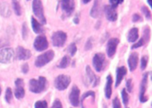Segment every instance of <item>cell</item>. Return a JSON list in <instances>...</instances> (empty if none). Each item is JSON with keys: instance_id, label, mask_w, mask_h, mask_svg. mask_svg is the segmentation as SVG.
I'll list each match as a JSON object with an SVG mask.
<instances>
[{"instance_id": "45", "label": "cell", "mask_w": 152, "mask_h": 108, "mask_svg": "<svg viewBox=\"0 0 152 108\" xmlns=\"http://www.w3.org/2000/svg\"><path fill=\"white\" fill-rule=\"evenodd\" d=\"M82 1H83V2L84 3V4H87V3L90 2L91 0H82Z\"/></svg>"}, {"instance_id": "5", "label": "cell", "mask_w": 152, "mask_h": 108, "mask_svg": "<svg viewBox=\"0 0 152 108\" xmlns=\"http://www.w3.org/2000/svg\"><path fill=\"white\" fill-rule=\"evenodd\" d=\"M15 59V52L13 48L7 47L0 50V63H11Z\"/></svg>"}, {"instance_id": "24", "label": "cell", "mask_w": 152, "mask_h": 108, "mask_svg": "<svg viewBox=\"0 0 152 108\" xmlns=\"http://www.w3.org/2000/svg\"><path fill=\"white\" fill-rule=\"evenodd\" d=\"M70 62H71V59L68 56H65L62 59H61L60 62L58 65V67L61 68V69H65V68L68 67V65H69Z\"/></svg>"}, {"instance_id": "7", "label": "cell", "mask_w": 152, "mask_h": 108, "mask_svg": "<svg viewBox=\"0 0 152 108\" xmlns=\"http://www.w3.org/2000/svg\"><path fill=\"white\" fill-rule=\"evenodd\" d=\"M52 43L53 46L61 47L65 44L67 40V34L63 31H56L53 34L51 37Z\"/></svg>"}, {"instance_id": "6", "label": "cell", "mask_w": 152, "mask_h": 108, "mask_svg": "<svg viewBox=\"0 0 152 108\" xmlns=\"http://www.w3.org/2000/svg\"><path fill=\"white\" fill-rule=\"evenodd\" d=\"M86 84L87 86L91 84L92 87H94L97 86L99 83V78L95 75L89 65H87L86 67Z\"/></svg>"}, {"instance_id": "34", "label": "cell", "mask_w": 152, "mask_h": 108, "mask_svg": "<svg viewBox=\"0 0 152 108\" xmlns=\"http://www.w3.org/2000/svg\"><path fill=\"white\" fill-rule=\"evenodd\" d=\"M22 38H23V39H26L28 35V27H27L26 23H24L23 25H22Z\"/></svg>"}, {"instance_id": "8", "label": "cell", "mask_w": 152, "mask_h": 108, "mask_svg": "<svg viewBox=\"0 0 152 108\" xmlns=\"http://www.w3.org/2000/svg\"><path fill=\"white\" fill-rule=\"evenodd\" d=\"M105 60V56L104 53H96L93 57L92 64L96 72H101L104 67V62Z\"/></svg>"}, {"instance_id": "48", "label": "cell", "mask_w": 152, "mask_h": 108, "mask_svg": "<svg viewBox=\"0 0 152 108\" xmlns=\"http://www.w3.org/2000/svg\"><path fill=\"white\" fill-rule=\"evenodd\" d=\"M27 1H29V0H27Z\"/></svg>"}, {"instance_id": "13", "label": "cell", "mask_w": 152, "mask_h": 108, "mask_svg": "<svg viewBox=\"0 0 152 108\" xmlns=\"http://www.w3.org/2000/svg\"><path fill=\"white\" fill-rule=\"evenodd\" d=\"M15 88L14 95L15 97L18 99H22L24 98L25 94V89H24V81L22 78H17L15 81Z\"/></svg>"}, {"instance_id": "12", "label": "cell", "mask_w": 152, "mask_h": 108, "mask_svg": "<svg viewBox=\"0 0 152 108\" xmlns=\"http://www.w3.org/2000/svg\"><path fill=\"white\" fill-rule=\"evenodd\" d=\"M80 89L77 85H74L69 95V101L74 107H78L80 104Z\"/></svg>"}, {"instance_id": "21", "label": "cell", "mask_w": 152, "mask_h": 108, "mask_svg": "<svg viewBox=\"0 0 152 108\" xmlns=\"http://www.w3.org/2000/svg\"><path fill=\"white\" fill-rule=\"evenodd\" d=\"M100 14V2L99 0H94V3L91 10L90 15L93 18H97Z\"/></svg>"}, {"instance_id": "41", "label": "cell", "mask_w": 152, "mask_h": 108, "mask_svg": "<svg viewBox=\"0 0 152 108\" xmlns=\"http://www.w3.org/2000/svg\"><path fill=\"white\" fill-rule=\"evenodd\" d=\"M132 21H133V22H140V21H142V17L140 16V15L137 14V13H134L132 16Z\"/></svg>"}, {"instance_id": "35", "label": "cell", "mask_w": 152, "mask_h": 108, "mask_svg": "<svg viewBox=\"0 0 152 108\" xmlns=\"http://www.w3.org/2000/svg\"><path fill=\"white\" fill-rule=\"evenodd\" d=\"M124 0H109L110 4H111V6L114 8H116L119 4H122Z\"/></svg>"}, {"instance_id": "20", "label": "cell", "mask_w": 152, "mask_h": 108, "mask_svg": "<svg viewBox=\"0 0 152 108\" xmlns=\"http://www.w3.org/2000/svg\"><path fill=\"white\" fill-rule=\"evenodd\" d=\"M112 84H113V79L111 75L107 76V81L106 85L105 87V97L108 99L111 98V94H112Z\"/></svg>"}, {"instance_id": "16", "label": "cell", "mask_w": 152, "mask_h": 108, "mask_svg": "<svg viewBox=\"0 0 152 108\" xmlns=\"http://www.w3.org/2000/svg\"><path fill=\"white\" fill-rule=\"evenodd\" d=\"M104 12L106 19L110 22H115L117 19V13L115 8L111 7V5H105L104 7Z\"/></svg>"}, {"instance_id": "29", "label": "cell", "mask_w": 152, "mask_h": 108, "mask_svg": "<svg viewBox=\"0 0 152 108\" xmlns=\"http://www.w3.org/2000/svg\"><path fill=\"white\" fill-rule=\"evenodd\" d=\"M68 51L69 53V54L71 55V56H74V55L76 54L77 51V45H76L74 43H72V44H70L68 47Z\"/></svg>"}, {"instance_id": "23", "label": "cell", "mask_w": 152, "mask_h": 108, "mask_svg": "<svg viewBox=\"0 0 152 108\" xmlns=\"http://www.w3.org/2000/svg\"><path fill=\"white\" fill-rule=\"evenodd\" d=\"M139 37V30L137 28H134L130 30L128 34V41L129 42H135Z\"/></svg>"}, {"instance_id": "26", "label": "cell", "mask_w": 152, "mask_h": 108, "mask_svg": "<svg viewBox=\"0 0 152 108\" xmlns=\"http://www.w3.org/2000/svg\"><path fill=\"white\" fill-rule=\"evenodd\" d=\"M91 97L93 99H95V93L94 91H88L87 93H84L81 97V105L83 106V103H84V100L86 98Z\"/></svg>"}, {"instance_id": "42", "label": "cell", "mask_w": 152, "mask_h": 108, "mask_svg": "<svg viewBox=\"0 0 152 108\" xmlns=\"http://www.w3.org/2000/svg\"><path fill=\"white\" fill-rule=\"evenodd\" d=\"M22 71L23 73H27L29 71V66H28V64H24L22 66Z\"/></svg>"}, {"instance_id": "39", "label": "cell", "mask_w": 152, "mask_h": 108, "mask_svg": "<svg viewBox=\"0 0 152 108\" xmlns=\"http://www.w3.org/2000/svg\"><path fill=\"white\" fill-rule=\"evenodd\" d=\"M92 46H93V42H92V38H89L87 40L86 43V45H85V50H89L92 48Z\"/></svg>"}, {"instance_id": "25", "label": "cell", "mask_w": 152, "mask_h": 108, "mask_svg": "<svg viewBox=\"0 0 152 108\" xmlns=\"http://www.w3.org/2000/svg\"><path fill=\"white\" fill-rule=\"evenodd\" d=\"M12 4H13V10H14L16 15L20 16L22 14V8H21L19 0H12Z\"/></svg>"}, {"instance_id": "28", "label": "cell", "mask_w": 152, "mask_h": 108, "mask_svg": "<svg viewBox=\"0 0 152 108\" xmlns=\"http://www.w3.org/2000/svg\"><path fill=\"white\" fill-rule=\"evenodd\" d=\"M121 95H122V99H123V102L124 104V105H127L129 104V95H128L127 92H126V89H123L121 92Z\"/></svg>"}, {"instance_id": "9", "label": "cell", "mask_w": 152, "mask_h": 108, "mask_svg": "<svg viewBox=\"0 0 152 108\" xmlns=\"http://www.w3.org/2000/svg\"><path fill=\"white\" fill-rule=\"evenodd\" d=\"M34 47L35 50L39 52L45 50L48 47V41L47 38L44 36H37L34 40Z\"/></svg>"}, {"instance_id": "32", "label": "cell", "mask_w": 152, "mask_h": 108, "mask_svg": "<svg viewBox=\"0 0 152 108\" xmlns=\"http://www.w3.org/2000/svg\"><path fill=\"white\" fill-rule=\"evenodd\" d=\"M35 108H48V103L46 101H37L34 104Z\"/></svg>"}, {"instance_id": "31", "label": "cell", "mask_w": 152, "mask_h": 108, "mask_svg": "<svg viewBox=\"0 0 152 108\" xmlns=\"http://www.w3.org/2000/svg\"><path fill=\"white\" fill-rule=\"evenodd\" d=\"M148 57L147 56H142V59H141L140 61V68L142 70H144L146 68L147 65H148Z\"/></svg>"}, {"instance_id": "47", "label": "cell", "mask_w": 152, "mask_h": 108, "mask_svg": "<svg viewBox=\"0 0 152 108\" xmlns=\"http://www.w3.org/2000/svg\"><path fill=\"white\" fill-rule=\"evenodd\" d=\"M1 87H0V95H1Z\"/></svg>"}, {"instance_id": "2", "label": "cell", "mask_w": 152, "mask_h": 108, "mask_svg": "<svg viewBox=\"0 0 152 108\" xmlns=\"http://www.w3.org/2000/svg\"><path fill=\"white\" fill-rule=\"evenodd\" d=\"M32 9L34 15L39 19L42 25H45L46 19L44 14V9H43L41 0H33Z\"/></svg>"}, {"instance_id": "33", "label": "cell", "mask_w": 152, "mask_h": 108, "mask_svg": "<svg viewBox=\"0 0 152 108\" xmlns=\"http://www.w3.org/2000/svg\"><path fill=\"white\" fill-rule=\"evenodd\" d=\"M141 10H142V12L143 13V14L145 15V16L146 17L147 19H151V11H150L149 9L148 8V7H145V6H142V8H141Z\"/></svg>"}, {"instance_id": "36", "label": "cell", "mask_w": 152, "mask_h": 108, "mask_svg": "<svg viewBox=\"0 0 152 108\" xmlns=\"http://www.w3.org/2000/svg\"><path fill=\"white\" fill-rule=\"evenodd\" d=\"M145 41H144V39L142 38H141L138 41V42H136L135 43L134 45H132V49H135V48H138V47H142V45H144V44H145Z\"/></svg>"}, {"instance_id": "14", "label": "cell", "mask_w": 152, "mask_h": 108, "mask_svg": "<svg viewBox=\"0 0 152 108\" xmlns=\"http://www.w3.org/2000/svg\"><path fill=\"white\" fill-rule=\"evenodd\" d=\"M119 42L120 40L117 38H111L108 40L107 44V54L108 57L111 58L114 56Z\"/></svg>"}, {"instance_id": "30", "label": "cell", "mask_w": 152, "mask_h": 108, "mask_svg": "<svg viewBox=\"0 0 152 108\" xmlns=\"http://www.w3.org/2000/svg\"><path fill=\"white\" fill-rule=\"evenodd\" d=\"M12 98H13V93H12V90L10 87H7V90L5 92V100L7 103H10L12 100Z\"/></svg>"}, {"instance_id": "43", "label": "cell", "mask_w": 152, "mask_h": 108, "mask_svg": "<svg viewBox=\"0 0 152 108\" xmlns=\"http://www.w3.org/2000/svg\"><path fill=\"white\" fill-rule=\"evenodd\" d=\"M8 44L9 43L7 40L3 39V38L0 39V48H2V47H5V46H7Z\"/></svg>"}, {"instance_id": "1", "label": "cell", "mask_w": 152, "mask_h": 108, "mask_svg": "<svg viewBox=\"0 0 152 108\" xmlns=\"http://www.w3.org/2000/svg\"><path fill=\"white\" fill-rule=\"evenodd\" d=\"M47 87V79L44 76H39L38 79L32 78L29 82L30 91L34 93H40L45 91Z\"/></svg>"}, {"instance_id": "27", "label": "cell", "mask_w": 152, "mask_h": 108, "mask_svg": "<svg viewBox=\"0 0 152 108\" xmlns=\"http://www.w3.org/2000/svg\"><path fill=\"white\" fill-rule=\"evenodd\" d=\"M150 36H151V31H150L149 27H146L145 28L143 31V36L142 38L144 39L145 42H148L150 39Z\"/></svg>"}, {"instance_id": "11", "label": "cell", "mask_w": 152, "mask_h": 108, "mask_svg": "<svg viewBox=\"0 0 152 108\" xmlns=\"http://www.w3.org/2000/svg\"><path fill=\"white\" fill-rule=\"evenodd\" d=\"M148 72L144 73L143 77H142V82H141L140 87V101L142 103H145L148 101V98L145 96V91H146L147 83H148Z\"/></svg>"}, {"instance_id": "46", "label": "cell", "mask_w": 152, "mask_h": 108, "mask_svg": "<svg viewBox=\"0 0 152 108\" xmlns=\"http://www.w3.org/2000/svg\"><path fill=\"white\" fill-rule=\"evenodd\" d=\"M148 4H149L150 7H151V6H152V4H151V0H148Z\"/></svg>"}, {"instance_id": "40", "label": "cell", "mask_w": 152, "mask_h": 108, "mask_svg": "<svg viewBox=\"0 0 152 108\" xmlns=\"http://www.w3.org/2000/svg\"><path fill=\"white\" fill-rule=\"evenodd\" d=\"M51 108H62V104L59 99H56L52 105Z\"/></svg>"}, {"instance_id": "10", "label": "cell", "mask_w": 152, "mask_h": 108, "mask_svg": "<svg viewBox=\"0 0 152 108\" xmlns=\"http://www.w3.org/2000/svg\"><path fill=\"white\" fill-rule=\"evenodd\" d=\"M61 7H62V11L67 16H71L75 9L74 0H62Z\"/></svg>"}, {"instance_id": "17", "label": "cell", "mask_w": 152, "mask_h": 108, "mask_svg": "<svg viewBox=\"0 0 152 108\" xmlns=\"http://www.w3.org/2000/svg\"><path fill=\"white\" fill-rule=\"evenodd\" d=\"M127 74V69L126 68V67H119L117 68V71H116V84L115 87H119L120 84H121V81H123V78H124L125 75Z\"/></svg>"}, {"instance_id": "22", "label": "cell", "mask_w": 152, "mask_h": 108, "mask_svg": "<svg viewBox=\"0 0 152 108\" xmlns=\"http://www.w3.org/2000/svg\"><path fill=\"white\" fill-rule=\"evenodd\" d=\"M31 25H32V28L34 30V33H36L39 34L44 32L42 25H41L35 18L31 17Z\"/></svg>"}, {"instance_id": "37", "label": "cell", "mask_w": 152, "mask_h": 108, "mask_svg": "<svg viewBox=\"0 0 152 108\" xmlns=\"http://www.w3.org/2000/svg\"><path fill=\"white\" fill-rule=\"evenodd\" d=\"M113 108H121V104L118 97H115L113 100Z\"/></svg>"}, {"instance_id": "4", "label": "cell", "mask_w": 152, "mask_h": 108, "mask_svg": "<svg viewBox=\"0 0 152 108\" xmlns=\"http://www.w3.org/2000/svg\"><path fill=\"white\" fill-rule=\"evenodd\" d=\"M71 77L66 75H59L55 78L54 86L58 90L62 91L68 88L71 83Z\"/></svg>"}, {"instance_id": "15", "label": "cell", "mask_w": 152, "mask_h": 108, "mask_svg": "<svg viewBox=\"0 0 152 108\" xmlns=\"http://www.w3.org/2000/svg\"><path fill=\"white\" fill-rule=\"evenodd\" d=\"M31 57V52L28 49L19 46L16 49V59L18 60H28Z\"/></svg>"}, {"instance_id": "18", "label": "cell", "mask_w": 152, "mask_h": 108, "mask_svg": "<svg viewBox=\"0 0 152 108\" xmlns=\"http://www.w3.org/2000/svg\"><path fill=\"white\" fill-rule=\"evenodd\" d=\"M138 60H139V56L137 53H133L130 55L128 59V64H129L130 71H134L136 70L138 65Z\"/></svg>"}, {"instance_id": "44", "label": "cell", "mask_w": 152, "mask_h": 108, "mask_svg": "<svg viewBox=\"0 0 152 108\" xmlns=\"http://www.w3.org/2000/svg\"><path fill=\"white\" fill-rule=\"evenodd\" d=\"M74 22L75 24H78L79 23V18L78 17H76L75 19H74Z\"/></svg>"}, {"instance_id": "19", "label": "cell", "mask_w": 152, "mask_h": 108, "mask_svg": "<svg viewBox=\"0 0 152 108\" xmlns=\"http://www.w3.org/2000/svg\"><path fill=\"white\" fill-rule=\"evenodd\" d=\"M0 15L4 18H7L11 15V10L10 6L5 1L0 3Z\"/></svg>"}, {"instance_id": "3", "label": "cell", "mask_w": 152, "mask_h": 108, "mask_svg": "<svg viewBox=\"0 0 152 108\" xmlns=\"http://www.w3.org/2000/svg\"><path fill=\"white\" fill-rule=\"evenodd\" d=\"M54 55V52H53V50H51L39 55L35 61V66L37 67H42L45 66V65H47L48 63H49V62L53 60Z\"/></svg>"}, {"instance_id": "38", "label": "cell", "mask_w": 152, "mask_h": 108, "mask_svg": "<svg viewBox=\"0 0 152 108\" xmlns=\"http://www.w3.org/2000/svg\"><path fill=\"white\" fill-rule=\"evenodd\" d=\"M133 82H132V78H129L128 79L127 82H126V87H127V90L129 93H132V90H133Z\"/></svg>"}]
</instances>
